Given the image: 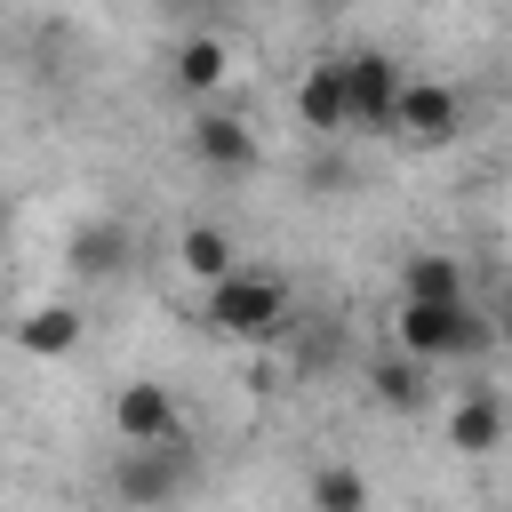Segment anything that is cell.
I'll list each match as a JSON object with an SVG mask.
<instances>
[{
	"label": "cell",
	"instance_id": "6da1fadb",
	"mask_svg": "<svg viewBox=\"0 0 512 512\" xmlns=\"http://www.w3.org/2000/svg\"><path fill=\"white\" fill-rule=\"evenodd\" d=\"M496 344V320H480L472 304H408L400 296V352L408 360H472Z\"/></svg>",
	"mask_w": 512,
	"mask_h": 512
},
{
	"label": "cell",
	"instance_id": "7a4b0ae2",
	"mask_svg": "<svg viewBox=\"0 0 512 512\" xmlns=\"http://www.w3.org/2000/svg\"><path fill=\"white\" fill-rule=\"evenodd\" d=\"M208 328H216V336H240V344L280 336V328H288V296H280V280H264V272H232V280H216V288H208Z\"/></svg>",
	"mask_w": 512,
	"mask_h": 512
},
{
	"label": "cell",
	"instance_id": "3957f363",
	"mask_svg": "<svg viewBox=\"0 0 512 512\" xmlns=\"http://www.w3.org/2000/svg\"><path fill=\"white\" fill-rule=\"evenodd\" d=\"M344 88H352V120L360 128H392V112L408 96V72L384 48H360V56H344Z\"/></svg>",
	"mask_w": 512,
	"mask_h": 512
},
{
	"label": "cell",
	"instance_id": "277c9868",
	"mask_svg": "<svg viewBox=\"0 0 512 512\" xmlns=\"http://www.w3.org/2000/svg\"><path fill=\"white\" fill-rule=\"evenodd\" d=\"M184 472H192V464H184V448H176V440H168V448H128V456H120V472H112V488H120V504H128V512H160V504L184 488Z\"/></svg>",
	"mask_w": 512,
	"mask_h": 512
},
{
	"label": "cell",
	"instance_id": "5b68a950",
	"mask_svg": "<svg viewBox=\"0 0 512 512\" xmlns=\"http://www.w3.org/2000/svg\"><path fill=\"white\" fill-rule=\"evenodd\" d=\"M112 424H120L128 448H168V440H176V400H168L160 384H120Z\"/></svg>",
	"mask_w": 512,
	"mask_h": 512
},
{
	"label": "cell",
	"instance_id": "8992f818",
	"mask_svg": "<svg viewBox=\"0 0 512 512\" xmlns=\"http://www.w3.org/2000/svg\"><path fill=\"white\" fill-rule=\"evenodd\" d=\"M456 120H464V104H456L440 80H408V96H400V112H392V128H400V136H416V144L456 136Z\"/></svg>",
	"mask_w": 512,
	"mask_h": 512
},
{
	"label": "cell",
	"instance_id": "52a82bcc",
	"mask_svg": "<svg viewBox=\"0 0 512 512\" xmlns=\"http://www.w3.org/2000/svg\"><path fill=\"white\" fill-rule=\"evenodd\" d=\"M296 120L304 128H352V88H344V64H312L304 80H296Z\"/></svg>",
	"mask_w": 512,
	"mask_h": 512
},
{
	"label": "cell",
	"instance_id": "ba28073f",
	"mask_svg": "<svg viewBox=\"0 0 512 512\" xmlns=\"http://www.w3.org/2000/svg\"><path fill=\"white\" fill-rule=\"evenodd\" d=\"M192 152H200L208 168H224V176L256 168V136H248L232 112H200V120H192Z\"/></svg>",
	"mask_w": 512,
	"mask_h": 512
},
{
	"label": "cell",
	"instance_id": "9c48e42d",
	"mask_svg": "<svg viewBox=\"0 0 512 512\" xmlns=\"http://www.w3.org/2000/svg\"><path fill=\"white\" fill-rule=\"evenodd\" d=\"M504 440V400L496 392H464L456 408H448V448L456 456H488Z\"/></svg>",
	"mask_w": 512,
	"mask_h": 512
},
{
	"label": "cell",
	"instance_id": "30bf717a",
	"mask_svg": "<svg viewBox=\"0 0 512 512\" xmlns=\"http://www.w3.org/2000/svg\"><path fill=\"white\" fill-rule=\"evenodd\" d=\"M400 296H408V304H464V264L424 248V256L400 264Z\"/></svg>",
	"mask_w": 512,
	"mask_h": 512
},
{
	"label": "cell",
	"instance_id": "8fae6325",
	"mask_svg": "<svg viewBox=\"0 0 512 512\" xmlns=\"http://www.w3.org/2000/svg\"><path fill=\"white\" fill-rule=\"evenodd\" d=\"M64 256H72V272H88V280H104L120 256H128V232L120 224H80L72 240H64Z\"/></svg>",
	"mask_w": 512,
	"mask_h": 512
},
{
	"label": "cell",
	"instance_id": "7c38bea8",
	"mask_svg": "<svg viewBox=\"0 0 512 512\" xmlns=\"http://www.w3.org/2000/svg\"><path fill=\"white\" fill-rule=\"evenodd\" d=\"M176 256H184V272L192 280H232V240L216 232V224H184V240H176Z\"/></svg>",
	"mask_w": 512,
	"mask_h": 512
},
{
	"label": "cell",
	"instance_id": "4fadbf2b",
	"mask_svg": "<svg viewBox=\"0 0 512 512\" xmlns=\"http://www.w3.org/2000/svg\"><path fill=\"white\" fill-rule=\"evenodd\" d=\"M16 344H24V352H40V360H56V352H72V344H80V320H72L64 304H40L32 320H16Z\"/></svg>",
	"mask_w": 512,
	"mask_h": 512
},
{
	"label": "cell",
	"instance_id": "5bb4252c",
	"mask_svg": "<svg viewBox=\"0 0 512 512\" xmlns=\"http://www.w3.org/2000/svg\"><path fill=\"white\" fill-rule=\"evenodd\" d=\"M224 64H232V56H224V40H208V32H200V40H184V48H176V88L208 96V88L224 80Z\"/></svg>",
	"mask_w": 512,
	"mask_h": 512
},
{
	"label": "cell",
	"instance_id": "9a60e30c",
	"mask_svg": "<svg viewBox=\"0 0 512 512\" xmlns=\"http://www.w3.org/2000/svg\"><path fill=\"white\" fill-rule=\"evenodd\" d=\"M312 512H368V480L352 464H320L312 472Z\"/></svg>",
	"mask_w": 512,
	"mask_h": 512
},
{
	"label": "cell",
	"instance_id": "2e32d148",
	"mask_svg": "<svg viewBox=\"0 0 512 512\" xmlns=\"http://www.w3.org/2000/svg\"><path fill=\"white\" fill-rule=\"evenodd\" d=\"M424 384H432L424 360H384V368H376V400H392V408H416Z\"/></svg>",
	"mask_w": 512,
	"mask_h": 512
},
{
	"label": "cell",
	"instance_id": "e0dca14e",
	"mask_svg": "<svg viewBox=\"0 0 512 512\" xmlns=\"http://www.w3.org/2000/svg\"><path fill=\"white\" fill-rule=\"evenodd\" d=\"M504 336H512V304H504Z\"/></svg>",
	"mask_w": 512,
	"mask_h": 512
}]
</instances>
